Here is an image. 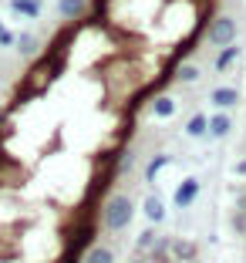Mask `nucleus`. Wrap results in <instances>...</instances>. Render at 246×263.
<instances>
[{"label": "nucleus", "instance_id": "6", "mask_svg": "<svg viewBox=\"0 0 246 263\" xmlns=\"http://www.w3.org/2000/svg\"><path fill=\"white\" fill-rule=\"evenodd\" d=\"M209 101H213L216 108H236L239 105V91L236 88H230V85H223V88H213V95H209Z\"/></svg>", "mask_w": 246, "mask_h": 263}, {"label": "nucleus", "instance_id": "18", "mask_svg": "<svg viewBox=\"0 0 246 263\" xmlns=\"http://www.w3.org/2000/svg\"><path fill=\"white\" fill-rule=\"evenodd\" d=\"M176 78L182 85H193V81H199V68H196V64H182V68L176 71Z\"/></svg>", "mask_w": 246, "mask_h": 263}, {"label": "nucleus", "instance_id": "14", "mask_svg": "<svg viewBox=\"0 0 246 263\" xmlns=\"http://www.w3.org/2000/svg\"><path fill=\"white\" fill-rule=\"evenodd\" d=\"M206 132H209V118L199 115V111L185 122V135H189V139H206Z\"/></svg>", "mask_w": 246, "mask_h": 263}, {"label": "nucleus", "instance_id": "4", "mask_svg": "<svg viewBox=\"0 0 246 263\" xmlns=\"http://www.w3.org/2000/svg\"><path fill=\"white\" fill-rule=\"evenodd\" d=\"M236 21L233 17H216L213 27H209V41H213L216 47H223V44H233L236 41Z\"/></svg>", "mask_w": 246, "mask_h": 263}, {"label": "nucleus", "instance_id": "21", "mask_svg": "<svg viewBox=\"0 0 246 263\" xmlns=\"http://www.w3.org/2000/svg\"><path fill=\"white\" fill-rule=\"evenodd\" d=\"M233 230H236V233H246V209H239L236 216H233Z\"/></svg>", "mask_w": 246, "mask_h": 263}, {"label": "nucleus", "instance_id": "20", "mask_svg": "<svg viewBox=\"0 0 246 263\" xmlns=\"http://www.w3.org/2000/svg\"><path fill=\"white\" fill-rule=\"evenodd\" d=\"M152 243H155V233H152V230H145V233H139V240H135V247H139V253H142V250H148Z\"/></svg>", "mask_w": 246, "mask_h": 263}, {"label": "nucleus", "instance_id": "11", "mask_svg": "<svg viewBox=\"0 0 246 263\" xmlns=\"http://www.w3.org/2000/svg\"><path fill=\"white\" fill-rule=\"evenodd\" d=\"M10 10L14 14H21V17H41L44 14V0H10Z\"/></svg>", "mask_w": 246, "mask_h": 263}, {"label": "nucleus", "instance_id": "15", "mask_svg": "<svg viewBox=\"0 0 246 263\" xmlns=\"http://www.w3.org/2000/svg\"><path fill=\"white\" fill-rule=\"evenodd\" d=\"M152 115L155 118H172L176 115V101H172L169 95H159V98L152 101Z\"/></svg>", "mask_w": 246, "mask_h": 263}, {"label": "nucleus", "instance_id": "12", "mask_svg": "<svg viewBox=\"0 0 246 263\" xmlns=\"http://www.w3.org/2000/svg\"><path fill=\"white\" fill-rule=\"evenodd\" d=\"M236 58H239L236 41H233V44H223V47H219V58L213 61V68L216 71H226V68H233V64H236Z\"/></svg>", "mask_w": 246, "mask_h": 263}, {"label": "nucleus", "instance_id": "24", "mask_svg": "<svg viewBox=\"0 0 246 263\" xmlns=\"http://www.w3.org/2000/svg\"><path fill=\"white\" fill-rule=\"evenodd\" d=\"M0 125H7V111H0Z\"/></svg>", "mask_w": 246, "mask_h": 263}, {"label": "nucleus", "instance_id": "2", "mask_svg": "<svg viewBox=\"0 0 246 263\" xmlns=\"http://www.w3.org/2000/svg\"><path fill=\"white\" fill-rule=\"evenodd\" d=\"M94 233H98V223L91 216L74 219V230H68V247H64V256H81L85 247L94 243Z\"/></svg>", "mask_w": 246, "mask_h": 263}, {"label": "nucleus", "instance_id": "26", "mask_svg": "<svg viewBox=\"0 0 246 263\" xmlns=\"http://www.w3.org/2000/svg\"><path fill=\"white\" fill-rule=\"evenodd\" d=\"M189 263H199V260H189Z\"/></svg>", "mask_w": 246, "mask_h": 263}, {"label": "nucleus", "instance_id": "9", "mask_svg": "<svg viewBox=\"0 0 246 263\" xmlns=\"http://www.w3.org/2000/svg\"><path fill=\"white\" fill-rule=\"evenodd\" d=\"M165 165H172V159H169L165 152H159V155H152V159H148L145 172H142V179H145V186H155V179H159V172L165 169Z\"/></svg>", "mask_w": 246, "mask_h": 263}, {"label": "nucleus", "instance_id": "1", "mask_svg": "<svg viewBox=\"0 0 246 263\" xmlns=\"http://www.w3.org/2000/svg\"><path fill=\"white\" fill-rule=\"evenodd\" d=\"M101 219H105L108 230H125V226L135 219V199L125 193H111L105 199V209H101Z\"/></svg>", "mask_w": 246, "mask_h": 263}, {"label": "nucleus", "instance_id": "22", "mask_svg": "<svg viewBox=\"0 0 246 263\" xmlns=\"http://www.w3.org/2000/svg\"><path fill=\"white\" fill-rule=\"evenodd\" d=\"M236 176H246V159H243V162H236Z\"/></svg>", "mask_w": 246, "mask_h": 263}, {"label": "nucleus", "instance_id": "17", "mask_svg": "<svg viewBox=\"0 0 246 263\" xmlns=\"http://www.w3.org/2000/svg\"><path fill=\"white\" fill-rule=\"evenodd\" d=\"M148 250H152V253H148V260H152V263L165 260V256H169V240H159V236H155V243Z\"/></svg>", "mask_w": 246, "mask_h": 263}, {"label": "nucleus", "instance_id": "3", "mask_svg": "<svg viewBox=\"0 0 246 263\" xmlns=\"http://www.w3.org/2000/svg\"><path fill=\"white\" fill-rule=\"evenodd\" d=\"M199 193H202V182L196 176L182 179V182H179V189H176V196H172V206H176V209H189L196 199H199Z\"/></svg>", "mask_w": 246, "mask_h": 263}, {"label": "nucleus", "instance_id": "7", "mask_svg": "<svg viewBox=\"0 0 246 263\" xmlns=\"http://www.w3.org/2000/svg\"><path fill=\"white\" fill-rule=\"evenodd\" d=\"M230 128H233L230 111H226V108H219L213 118H209V132H206V139H223V135H226Z\"/></svg>", "mask_w": 246, "mask_h": 263}, {"label": "nucleus", "instance_id": "16", "mask_svg": "<svg viewBox=\"0 0 246 263\" xmlns=\"http://www.w3.org/2000/svg\"><path fill=\"white\" fill-rule=\"evenodd\" d=\"M81 263H115V253L108 247H91L85 256H81Z\"/></svg>", "mask_w": 246, "mask_h": 263}, {"label": "nucleus", "instance_id": "19", "mask_svg": "<svg viewBox=\"0 0 246 263\" xmlns=\"http://www.w3.org/2000/svg\"><path fill=\"white\" fill-rule=\"evenodd\" d=\"M14 41H17V34L10 31L4 21H0V47H14Z\"/></svg>", "mask_w": 246, "mask_h": 263}, {"label": "nucleus", "instance_id": "5", "mask_svg": "<svg viewBox=\"0 0 246 263\" xmlns=\"http://www.w3.org/2000/svg\"><path fill=\"white\" fill-rule=\"evenodd\" d=\"M142 213H145V219H148V223H155V226L165 223V202H162L155 193H148L145 199H142Z\"/></svg>", "mask_w": 246, "mask_h": 263}, {"label": "nucleus", "instance_id": "23", "mask_svg": "<svg viewBox=\"0 0 246 263\" xmlns=\"http://www.w3.org/2000/svg\"><path fill=\"white\" fill-rule=\"evenodd\" d=\"M131 263H152V260H148V256H139V260H131Z\"/></svg>", "mask_w": 246, "mask_h": 263}, {"label": "nucleus", "instance_id": "10", "mask_svg": "<svg viewBox=\"0 0 246 263\" xmlns=\"http://www.w3.org/2000/svg\"><path fill=\"white\" fill-rule=\"evenodd\" d=\"M169 256H172L176 263L196 260V243H189V240H169Z\"/></svg>", "mask_w": 246, "mask_h": 263}, {"label": "nucleus", "instance_id": "25", "mask_svg": "<svg viewBox=\"0 0 246 263\" xmlns=\"http://www.w3.org/2000/svg\"><path fill=\"white\" fill-rule=\"evenodd\" d=\"M159 263H176V260H172V256H165V260H159Z\"/></svg>", "mask_w": 246, "mask_h": 263}, {"label": "nucleus", "instance_id": "8", "mask_svg": "<svg viewBox=\"0 0 246 263\" xmlns=\"http://www.w3.org/2000/svg\"><path fill=\"white\" fill-rule=\"evenodd\" d=\"M88 14V0H58V17L64 21H78Z\"/></svg>", "mask_w": 246, "mask_h": 263}, {"label": "nucleus", "instance_id": "13", "mask_svg": "<svg viewBox=\"0 0 246 263\" xmlns=\"http://www.w3.org/2000/svg\"><path fill=\"white\" fill-rule=\"evenodd\" d=\"M14 47L21 51V58H34L41 51V44H37V37H34L31 31H24V34H17V41H14Z\"/></svg>", "mask_w": 246, "mask_h": 263}]
</instances>
